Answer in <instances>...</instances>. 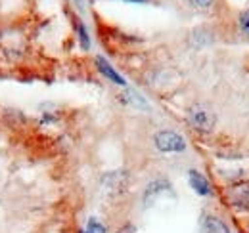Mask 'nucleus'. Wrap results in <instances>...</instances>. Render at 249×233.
I'll return each instance as SVG.
<instances>
[{
  "label": "nucleus",
  "instance_id": "9d476101",
  "mask_svg": "<svg viewBox=\"0 0 249 233\" xmlns=\"http://www.w3.org/2000/svg\"><path fill=\"white\" fill-rule=\"evenodd\" d=\"M240 27H242V31L249 36V10L242 14V17H240Z\"/></svg>",
  "mask_w": 249,
  "mask_h": 233
},
{
  "label": "nucleus",
  "instance_id": "20e7f679",
  "mask_svg": "<svg viewBox=\"0 0 249 233\" xmlns=\"http://www.w3.org/2000/svg\"><path fill=\"white\" fill-rule=\"evenodd\" d=\"M188 182H190L192 189H194L197 195L207 197V195L213 193V191H211V185H209V182H207V178L201 174V172H197V170H190V172H188Z\"/></svg>",
  "mask_w": 249,
  "mask_h": 233
},
{
  "label": "nucleus",
  "instance_id": "6e6552de",
  "mask_svg": "<svg viewBox=\"0 0 249 233\" xmlns=\"http://www.w3.org/2000/svg\"><path fill=\"white\" fill-rule=\"evenodd\" d=\"M77 31H79L81 46H83L85 50H89V46H90V40H89V34H87V29H85V25H83L81 21H77Z\"/></svg>",
  "mask_w": 249,
  "mask_h": 233
},
{
  "label": "nucleus",
  "instance_id": "f03ea898",
  "mask_svg": "<svg viewBox=\"0 0 249 233\" xmlns=\"http://www.w3.org/2000/svg\"><path fill=\"white\" fill-rule=\"evenodd\" d=\"M154 142H156L157 149L163 151V153H180V151L186 149V140L180 134L173 132V130H161V132H157Z\"/></svg>",
  "mask_w": 249,
  "mask_h": 233
},
{
  "label": "nucleus",
  "instance_id": "f257e3e1",
  "mask_svg": "<svg viewBox=\"0 0 249 233\" xmlns=\"http://www.w3.org/2000/svg\"><path fill=\"white\" fill-rule=\"evenodd\" d=\"M188 122L197 132H211L217 124V115L211 107L203 103H196L188 109Z\"/></svg>",
  "mask_w": 249,
  "mask_h": 233
},
{
  "label": "nucleus",
  "instance_id": "0eeeda50",
  "mask_svg": "<svg viewBox=\"0 0 249 233\" xmlns=\"http://www.w3.org/2000/svg\"><path fill=\"white\" fill-rule=\"evenodd\" d=\"M167 187H169V183H167V182H154V183H150V185H148V189H146V195H144L146 204L154 203L157 195H161V191H165Z\"/></svg>",
  "mask_w": 249,
  "mask_h": 233
},
{
  "label": "nucleus",
  "instance_id": "39448f33",
  "mask_svg": "<svg viewBox=\"0 0 249 233\" xmlns=\"http://www.w3.org/2000/svg\"><path fill=\"white\" fill-rule=\"evenodd\" d=\"M201 228H203V233H230L228 226L218 216H213V214L203 218V226Z\"/></svg>",
  "mask_w": 249,
  "mask_h": 233
},
{
  "label": "nucleus",
  "instance_id": "9b49d317",
  "mask_svg": "<svg viewBox=\"0 0 249 233\" xmlns=\"http://www.w3.org/2000/svg\"><path fill=\"white\" fill-rule=\"evenodd\" d=\"M194 6H197V8H209L211 4H213V0H190Z\"/></svg>",
  "mask_w": 249,
  "mask_h": 233
},
{
  "label": "nucleus",
  "instance_id": "ddd939ff",
  "mask_svg": "<svg viewBox=\"0 0 249 233\" xmlns=\"http://www.w3.org/2000/svg\"><path fill=\"white\" fill-rule=\"evenodd\" d=\"M248 233H249V226H248Z\"/></svg>",
  "mask_w": 249,
  "mask_h": 233
},
{
  "label": "nucleus",
  "instance_id": "423d86ee",
  "mask_svg": "<svg viewBox=\"0 0 249 233\" xmlns=\"http://www.w3.org/2000/svg\"><path fill=\"white\" fill-rule=\"evenodd\" d=\"M96 65H98V69H100V73L106 77V79H109L111 83H115V84H121L123 86L124 84V79L106 61L104 58H96Z\"/></svg>",
  "mask_w": 249,
  "mask_h": 233
},
{
  "label": "nucleus",
  "instance_id": "f8f14e48",
  "mask_svg": "<svg viewBox=\"0 0 249 233\" xmlns=\"http://www.w3.org/2000/svg\"><path fill=\"white\" fill-rule=\"evenodd\" d=\"M130 2H144V0H130Z\"/></svg>",
  "mask_w": 249,
  "mask_h": 233
},
{
  "label": "nucleus",
  "instance_id": "1a4fd4ad",
  "mask_svg": "<svg viewBox=\"0 0 249 233\" xmlns=\"http://www.w3.org/2000/svg\"><path fill=\"white\" fill-rule=\"evenodd\" d=\"M85 233H106V228L96 220V218H92L90 222H89V226H87V232Z\"/></svg>",
  "mask_w": 249,
  "mask_h": 233
},
{
  "label": "nucleus",
  "instance_id": "7ed1b4c3",
  "mask_svg": "<svg viewBox=\"0 0 249 233\" xmlns=\"http://www.w3.org/2000/svg\"><path fill=\"white\" fill-rule=\"evenodd\" d=\"M228 201L238 210H249V183H236L228 189Z\"/></svg>",
  "mask_w": 249,
  "mask_h": 233
}]
</instances>
